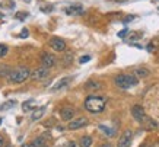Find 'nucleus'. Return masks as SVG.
Masks as SVG:
<instances>
[{
	"label": "nucleus",
	"mask_w": 159,
	"mask_h": 147,
	"mask_svg": "<svg viewBox=\"0 0 159 147\" xmlns=\"http://www.w3.org/2000/svg\"><path fill=\"white\" fill-rule=\"evenodd\" d=\"M66 13H69V15H82V13H85V9H83L82 6H79V5L70 6V7L66 9Z\"/></svg>",
	"instance_id": "nucleus-14"
},
{
	"label": "nucleus",
	"mask_w": 159,
	"mask_h": 147,
	"mask_svg": "<svg viewBox=\"0 0 159 147\" xmlns=\"http://www.w3.org/2000/svg\"><path fill=\"white\" fill-rule=\"evenodd\" d=\"M61 147H76V144H75L73 141H69L67 144H66V146H61Z\"/></svg>",
	"instance_id": "nucleus-29"
},
{
	"label": "nucleus",
	"mask_w": 159,
	"mask_h": 147,
	"mask_svg": "<svg viewBox=\"0 0 159 147\" xmlns=\"http://www.w3.org/2000/svg\"><path fill=\"white\" fill-rule=\"evenodd\" d=\"M10 71H12L10 66H7V64H0V77H7Z\"/></svg>",
	"instance_id": "nucleus-18"
},
{
	"label": "nucleus",
	"mask_w": 159,
	"mask_h": 147,
	"mask_svg": "<svg viewBox=\"0 0 159 147\" xmlns=\"http://www.w3.org/2000/svg\"><path fill=\"white\" fill-rule=\"evenodd\" d=\"M3 147H12V144H5Z\"/></svg>",
	"instance_id": "nucleus-34"
},
{
	"label": "nucleus",
	"mask_w": 159,
	"mask_h": 147,
	"mask_svg": "<svg viewBox=\"0 0 159 147\" xmlns=\"http://www.w3.org/2000/svg\"><path fill=\"white\" fill-rule=\"evenodd\" d=\"M88 122H89V121H88V118H85V117H80V118H76V119L69 121L67 128H69V130H72V131H75V130H80V128L86 127Z\"/></svg>",
	"instance_id": "nucleus-7"
},
{
	"label": "nucleus",
	"mask_w": 159,
	"mask_h": 147,
	"mask_svg": "<svg viewBox=\"0 0 159 147\" xmlns=\"http://www.w3.org/2000/svg\"><path fill=\"white\" fill-rule=\"evenodd\" d=\"M50 137V134H43V136H39L38 138H35L34 141L29 144V147H43L44 143H45V140Z\"/></svg>",
	"instance_id": "nucleus-12"
},
{
	"label": "nucleus",
	"mask_w": 159,
	"mask_h": 147,
	"mask_svg": "<svg viewBox=\"0 0 159 147\" xmlns=\"http://www.w3.org/2000/svg\"><path fill=\"white\" fill-rule=\"evenodd\" d=\"M43 147H47V146H43Z\"/></svg>",
	"instance_id": "nucleus-38"
},
{
	"label": "nucleus",
	"mask_w": 159,
	"mask_h": 147,
	"mask_svg": "<svg viewBox=\"0 0 159 147\" xmlns=\"http://www.w3.org/2000/svg\"><path fill=\"white\" fill-rule=\"evenodd\" d=\"M127 32H129V31H125V29H123V31H121V32L118 33V37H121V38H124V37H125V33H127Z\"/></svg>",
	"instance_id": "nucleus-28"
},
{
	"label": "nucleus",
	"mask_w": 159,
	"mask_h": 147,
	"mask_svg": "<svg viewBox=\"0 0 159 147\" xmlns=\"http://www.w3.org/2000/svg\"><path fill=\"white\" fill-rule=\"evenodd\" d=\"M41 61H43V66L45 67H54V64H56V58H54V56H51V54H48V52H44L43 56H41Z\"/></svg>",
	"instance_id": "nucleus-10"
},
{
	"label": "nucleus",
	"mask_w": 159,
	"mask_h": 147,
	"mask_svg": "<svg viewBox=\"0 0 159 147\" xmlns=\"http://www.w3.org/2000/svg\"><path fill=\"white\" fill-rule=\"evenodd\" d=\"M92 144V137L91 136H83L80 138V141H79V146L80 147H91Z\"/></svg>",
	"instance_id": "nucleus-17"
},
{
	"label": "nucleus",
	"mask_w": 159,
	"mask_h": 147,
	"mask_svg": "<svg viewBox=\"0 0 159 147\" xmlns=\"http://www.w3.org/2000/svg\"><path fill=\"white\" fill-rule=\"evenodd\" d=\"M26 16H28V13H26V12H19V13H16V16H15V18H16L18 20H22V19H25Z\"/></svg>",
	"instance_id": "nucleus-25"
},
{
	"label": "nucleus",
	"mask_w": 159,
	"mask_h": 147,
	"mask_svg": "<svg viewBox=\"0 0 159 147\" xmlns=\"http://www.w3.org/2000/svg\"><path fill=\"white\" fill-rule=\"evenodd\" d=\"M131 140H133V131L131 130H125L124 133L121 134V137L118 138L117 147H130Z\"/></svg>",
	"instance_id": "nucleus-6"
},
{
	"label": "nucleus",
	"mask_w": 159,
	"mask_h": 147,
	"mask_svg": "<svg viewBox=\"0 0 159 147\" xmlns=\"http://www.w3.org/2000/svg\"><path fill=\"white\" fill-rule=\"evenodd\" d=\"M50 76V69L48 67H38V69H35L32 73H31V79L32 80H44V79H47Z\"/></svg>",
	"instance_id": "nucleus-5"
},
{
	"label": "nucleus",
	"mask_w": 159,
	"mask_h": 147,
	"mask_svg": "<svg viewBox=\"0 0 159 147\" xmlns=\"http://www.w3.org/2000/svg\"><path fill=\"white\" fill-rule=\"evenodd\" d=\"M25 2H26V3H31V0H25Z\"/></svg>",
	"instance_id": "nucleus-36"
},
{
	"label": "nucleus",
	"mask_w": 159,
	"mask_h": 147,
	"mask_svg": "<svg viewBox=\"0 0 159 147\" xmlns=\"http://www.w3.org/2000/svg\"><path fill=\"white\" fill-rule=\"evenodd\" d=\"M22 147H29V144H24V146H22Z\"/></svg>",
	"instance_id": "nucleus-35"
},
{
	"label": "nucleus",
	"mask_w": 159,
	"mask_h": 147,
	"mask_svg": "<svg viewBox=\"0 0 159 147\" xmlns=\"http://www.w3.org/2000/svg\"><path fill=\"white\" fill-rule=\"evenodd\" d=\"M0 125H2V117H0Z\"/></svg>",
	"instance_id": "nucleus-37"
},
{
	"label": "nucleus",
	"mask_w": 159,
	"mask_h": 147,
	"mask_svg": "<svg viewBox=\"0 0 159 147\" xmlns=\"http://www.w3.org/2000/svg\"><path fill=\"white\" fill-rule=\"evenodd\" d=\"M0 7L2 9H13L15 2H12V0H9V2H0Z\"/></svg>",
	"instance_id": "nucleus-20"
},
{
	"label": "nucleus",
	"mask_w": 159,
	"mask_h": 147,
	"mask_svg": "<svg viewBox=\"0 0 159 147\" xmlns=\"http://www.w3.org/2000/svg\"><path fill=\"white\" fill-rule=\"evenodd\" d=\"M85 108L86 111L92 112V114H98V112H102L104 108H105V99L102 96H88L86 100H85Z\"/></svg>",
	"instance_id": "nucleus-1"
},
{
	"label": "nucleus",
	"mask_w": 159,
	"mask_h": 147,
	"mask_svg": "<svg viewBox=\"0 0 159 147\" xmlns=\"http://www.w3.org/2000/svg\"><path fill=\"white\" fill-rule=\"evenodd\" d=\"M72 61H73V54L72 52H67V54L64 56V66H69Z\"/></svg>",
	"instance_id": "nucleus-22"
},
{
	"label": "nucleus",
	"mask_w": 159,
	"mask_h": 147,
	"mask_svg": "<svg viewBox=\"0 0 159 147\" xmlns=\"http://www.w3.org/2000/svg\"><path fill=\"white\" fill-rule=\"evenodd\" d=\"M72 79L73 77H64V79H61V80H58L56 85L53 86V92H57V90H61V89H64V87H67L70 83H72Z\"/></svg>",
	"instance_id": "nucleus-11"
},
{
	"label": "nucleus",
	"mask_w": 159,
	"mask_h": 147,
	"mask_svg": "<svg viewBox=\"0 0 159 147\" xmlns=\"http://www.w3.org/2000/svg\"><path fill=\"white\" fill-rule=\"evenodd\" d=\"M143 37V33L142 32H137V33H130V37H129V39L130 41H136V39H139Z\"/></svg>",
	"instance_id": "nucleus-24"
},
{
	"label": "nucleus",
	"mask_w": 159,
	"mask_h": 147,
	"mask_svg": "<svg viewBox=\"0 0 159 147\" xmlns=\"http://www.w3.org/2000/svg\"><path fill=\"white\" fill-rule=\"evenodd\" d=\"M89 60H91V56H85V57L80 58V63H86V61H89Z\"/></svg>",
	"instance_id": "nucleus-26"
},
{
	"label": "nucleus",
	"mask_w": 159,
	"mask_h": 147,
	"mask_svg": "<svg viewBox=\"0 0 159 147\" xmlns=\"http://www.w3.org/2000/svg\"><path fill=\"white\" fill-rule=\"evenodd\" d=\"M7 51H9V48L6 47L5 44H0V58L5 57L6 54H7Z\"/></svg>",
	"instance_id": "nucleus-23"
},
{
	"label": "nucleus",
	"mask_w": 159,
	"mask_h": 147,
	"mask_svg": "<svg viewBox=\"0 0 159 147\" xmlns=\"http://www.w3.org/2000/svg\"><path fill=\"white\" fill-rule=\"evenodd\" d=\"M3 144H5V138H3V136L0 134V147H3Z\"/></svg>",
	"instance_id": "nucleus-30"
},
{
	"label": "nucleus",
	"mask_w": 159,
	"mask_h": 147,
	"mask_svg": "<svg viewBox=\"0 0 159 147\" xmlns=\"http://www.w3.org/2000/svg\"><path fill=\"white\" fill-rule=\"evenodd\" d=\"M131 19H134V16H129V18H125V19H124V22H130Z\"/></svg>",
	"instance_id": "nucleus-31"
},
{
	"label": "nucleus",
	"mask_w": 159,
	"mask_h": 147,
	"mask_svg": "<svg viewBox=\"0 0 159 147\" xmlns=\"http://www.w3.org/2000/svg\"><path fill=\"white\" fill-rule=\"evenodd\" d=\"M35 108V100H26V102H24L22 104V109H24L25 112H28V111H32V109Z\"/></svg>",
	"instance_id": "nucleus-19"
},
{
	"label": "nucleus",
	"mask_w": 159,
	"mask_h": 147,
	"mask_svg": "<svg viewBox=\"0 0 159 147\" xmlns=\"http://www.w3.org/2000/svg\"><path fill=\"white\" fill-rule=\"evenodd\" d=\"M31 76V70H29L26 66H20L18 69H15L9 73L7 76V82L9 83H13V85H18V83H22L25 82L28 77Z\"/></svg>",
	"instance_id": "nucleus-2"
},
{
	"label": "nucleus",
	"mask_w": 159,
	"mask_h": 147,
	"mask_svg": "<svg viewBox=\"0 0 159 147\" xmlns=\"http://www.w3.org/2000/svg\"><path fill=\"white\" fill-rule=\"evenodd\" d=\"M48 44H50V47L53 48L54 51H57V52H61V51L66 50V42H64V39L58 38V37H53V38H50Z\"/></svg>",
	"instance_id": "nucleus-8"
},
{
	"label": "nucleus",
	"mask_w": 159,
	"mask_h": 147,
	"mask_svg": "<svg viewBox=\"0 0 159 147\" xmlns=\"http://www.w3.org/2000/svg\"><path fill=\"white\" fill-rule=\"evenodd\" d=\"M149 147H159V143H153L152 146H149Z\"/></svg>",
	"instance_id": "nucleus-33"
},
{
	"label": "nucleus",
	"mask_w": 159,
	"mask_h": 147,
	"mask_svg": "<svg viewBox=\"0 0 159 147\" xmlns=\"http://www.w3.org/2000/svg\"><path fill=\"white\" fill-rule=\"evenodd\" d=\"M75 114H76V111H75L73 108H70V106L63 108L61 111H60V117H61L63 121H72L73 117H75Z\"/></svg>",
	"instance_id": "nucleus-9"
},
{
	"label": "nucleus",
	"mask_w": 159,
	"mask_h": 147,
	"mask_svg": "<svg viewBox=\"0 0 159 147\" xmlns=\"http://www.w3.org/2000/svg\"><path fill=\"white\" fill-rule=\"evenodd\" d=\"M133 74H134L137 79H143V77L149 76V70L145 69V67H136L134 71H133Z\"/></svg>",
	"instance_id": "nucleus-13"
},
{
	"label": "nucleus",
	"mask_w": 159,
	"mask_h": 147,
	"mask_svg": "<svg viewBox=\"0 0 159 147\" xmlns=\"http://www.w3.org/2000/svg\"><path fill=\"white\" fill-rule=\"evenodd\" d=\"M16 105V102L15 100H7L6 104H3L2 106H0V111H6V109H10L12 106H15Z\"/></svg>",
	"instance_id": "nucleus-21"
},
{
	"label": "nucleus",
	"mask_w": 159,
	"mask_h": 147,
	"mask_svg": "<svg viewBox=\"0 0 159 147\" xmlns=\"http://www.w3.org/2000/svg\"><path fill=\"white\" fill-rule=\"evenodd\" d=\"M114 83L120 89H130V87H133V86L139 83V79L134 74H118L114 79Z\"/></svg>",
	"instance_id": "nucleus-3"
},
{
	"label": "nucleus",
	"mask_w": 159,
	"mask_h": 147,
	"mask_svg": "<svg viewBox=\"0 0 159 147\" xmlns=\"http://www.w3.org/2000/svg\"><path fill=\"white\" fill-rule=\"evenodd\" d=\"M88 90H98V89H101L102 87V83H99V82H97V80H89L86 83V86H85Z\"/></svg>",
	"instance_id": "nucleus-15"
},
{
	"label": "nucleus",
	"mask_w": 159,
	"mask_h": 147,
	"mask_svg": "<svg viewBox=\"0 0 159 147\" xmlns=\"http://www.w3.org/2000/svg\"><path fill=\"white\" fill-rule=\"evenodd\" d=\"M131 114H133V118H134L136 121H137V122H140V124H142V125L145 124V121H146V119L149 118V117L146 115L145 109L142 108L140 105H134V106L131 108Z\"/></svg>",
	"instance_id": "nucleus-4"
},
{
	"label": "nucleus",
	"mask_w": 159,
	"mask_h": 147,
	"mask_svg": "<svg viewBox=\"0 0 159 147\" xmlns=\"http://www.w3.org/2000/svg\"><path fill=\"white\" fill-rule=\"evenodd\" d=\"M26 37H28V29H24L20 33V38H26Z\"/></svg>",
	"instance_id": "nucleus-27"
},
{
	"label": "nucleus",
	"mask_w": 159,
	"mask_h": 147,
	"mask_svg": "<svg viewBox=\"0 0 159 147\" xmlns=\"http://www.w3.org/2000/svg\"><path fill=\"white\" fill-rule=\"evenodd\" d=\"M101 147H112L110 144V143H104V144H101Z\"/></svg>",
	"instance_id": "nucleus-32"
},
{
	"label": "nucleus",
	"mask_w": 159,
	"mask_h": 147,
	"mask_svg": "<svg viewBox=\"0 0 159 147\" xmlns=\"http://www.w3.org/2000/svg\"><path fill=\"white\" fill-rule=\"evenodd\" d=\"M44 112H45V108H44V106L34 109V114L31 115V119H32V121H37V119H39L41 117H43Z\"/></svg>",
	"instance_id": "nucleus-16"
}]
</instances>
